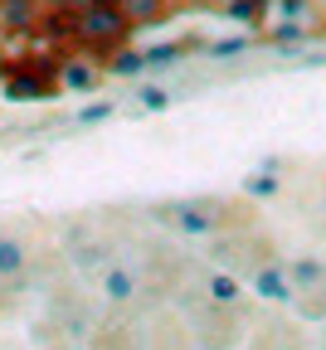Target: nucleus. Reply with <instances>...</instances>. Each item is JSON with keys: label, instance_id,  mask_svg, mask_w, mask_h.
<instances>
[{"label": "nucleus", "instance_id": "obj_23", "mask_svg": "<svg viewBox=\"0 0 326 350\" xmlns=\"http://www.w3.org/2000/svg\"><path fill=\"white\" fill-rule=\"evenodd\" d=\"M108 5H122V0H108Z\"/></svg>", "mask_w": 326, "mask_h": 350}, {"label": "nucleus", "instance_id": "obj_9", "mask_svg": "<svg viewBox=\"0 0 326 350\" xmlns=\"http://www.w3.org/2000/svg\"><path fill=\"white\" fill-rule=\"evenodd\" d=\"M253 292L263 301H292V278L283 268H258L253 273Z\"/></svg>", "mask_w": 326, "mask_h": 350}, {"label": "nucleus", "instance_id": "obj_16", "mask_svg": "<svg viewBox=\"0 0 326 350\" xmlns=\"http://www.w3.org/2000/svg\"><path fill=\"white\" fill-rule=\"evenodd\" d=\"M268 39H273V44H302V39H307V25H302V20H277V25L268 29Z\"/></svg>", "mask_w": 326, "mask_h": 350}, {"label": "nucleus", "instance_id": "obj_17", "mask_svg": "<svg viewBox=\"0 0 326 350\" xmlns=\"http://www.w3.org/2000/svg\"><path fill=\"white\" fill-rule=\"evenodd\" d=\"M108 117H117V103H88L73 122H78V126H92V122H108Z\"/></svg>", "mask_w": 326, "mask_h": 350}, {"label": "nucleus", "instance_id": "obj_5", "mask_svg": "<svg viewBox=\"0 0 326 350\" xmlns=\"http://www.w3.org/2000/svg\"><path fill=\"white\" fill-rule=\"evenodd\" d=\"M39 15H44V0H0V34L29 39L39 34Z\"/></svg>", "mask_w": 326, "mask_h": 350}, {"label": "nucleus", "instance_id": "obj_13", "mask_svg": "<svg viewBox=\"0 0 326 350\" xmlns=\"http://www.w3.org/2000/svg\"><path fill=\"white\" fill-rule=\"evenodd\" d=\"M288 278H292V287H321L326 282V268L316 258H297L292 268H288Z\"/></svg>", "mask_w": 326, "mask_h": 350}, {"label": "nucleus", "instance_id": "obj_14", "mask_svg": "<svg viewBox=\"0 0 326 350\" xmlns=\"http://www.w3.org/2000/svg\"><path fill=\"white\" fill-rule=\"evenodd\" d=\"M210 301H214V306H234V301H239V282L224 278V273H214V278H210Z\"/></svg>", "mask_w": 326, "mask_h": 350}, {"label": "nucleus", "instance_id": "obj_12", "mask_svg": "<svg viewBox=\"0 0 326 350\" xmlns=\"http://www.w3.org/2000/svg\"><path fill=\"white\" fill-rule=\"evenodd\" d=\"M185 49H190V44H151V49H142L147 73H156V68H175V64L185 59Z\"/></svg>", "mask_w": 326, "mask_h": 350}, {"label": "nucleus", "instance_id": "obj_20", "mask_svg": "<svg viewBox=\"0 0 326 350\" xmlns=\"http://www.w3.org/2000/svg\"><path fill=\"white\" fill-rule=\"evenodd\" d=\"M244 190H249V195H273V190H277V180L263 170V175H249V180H244Z\"/></svg>", "mask_w": 326, "mask_h": 350}, {"label": "nucleus", "instance_id": "obj_19", "mask_svg": "<svg viewBox=\"0 0 326 350\" xmlns=\"http://www.w3.org/2000/svg\"><path fill=\"white\" fill-rule=\"evenodd\" d=\"M103 258H108V248L88 243V248H78V253H73V268H103Z\"/></svg>", "mask_w": 326, "mask_h": 350}, {"label": "nucleus", "instance_id": "obj_21", "mask_svg": "<svg viewBox=\"0 0 326 350\" xmlns=\"http://www.w3.org/2000/svg\"><path fill=\"white\" fill-rule=\"evenodd\" d=\"M316 297H321V301H326V282H321V292H316Z\"/></svg>", "mask_w": 326, "mask_h": 350}, {"label": "nucleus", "instance_id": "obj_2", "mask_svg": "<svg viewBox=\"0 0 326 350\" xmlns=\"http://www.w3.org/2000/svg\"><path fill=\"white\" fill-rule=\"evenodd\" d=\"M5 73V103H44L59 93V59L49 54H34V59H15V64H0Z\"/></svg>", "mask_w": 326, "mask_h": 350}, {"label": "nucleus", "instance_id": "obj_4", "mask_svg": "<svg viewBox=\"0 0 326 350\" xmlns=\"http://www.w3.org/2000/svg\"><path fill=\"white\" fill-rule=\"evenodd\" d=\"M103 78H108L103 59H98V54H88V49L59 59V93H92V88H98Z\"/></svg>", "mask_w": 326, "mask_h": 350}, {"label": "nucleus", "instance_id": "obj_7", "mask_svg": "<svg viewBox=\"0 0 326 350\" xmlns=\"http://www.w3.org/2000/svg\"><path fill=\"white\" fill-rule=\"evenodd\" d=\"M39 34L49 39V44H73V49H78V10H68V5H44Z\"/></svg>", "mask_w": 326, "mask_h": 350}, {"label": "nucleus", "instance_id": "obj_18", "mask_svg": "<svg viewBox=\"0 0 326 350\" xmlns=\"http://www.w3.org/2000/svg\"><path fill=\"white\" fill-rule=\"evenodd\" d=\"M249 49V39H219V44H210V59H234V54H244Z\"/></svg>", "mask_w": 326, "mask_h": 350}, {"label": "nucleus", "instance_id": "obj_3", "mask_svg": "<svg viewBox=\"0 0 326 350\" xmlns=\"http://www.w3.org/2000/svg\"><path fill=\"white\" fill-rule=\"evenodd\" d=\"M156 219H161V224L166 229H175V234H219V224H224V219L210 209V204H195V200H180V204H156L151 209Z\"/></svg>", "mask_w": 326, "mask_h": 350}, {"label": "nucleus", "instance_id": "obj_6", "mask_svg": "<svg viewBox=\"0 0 326 350\" xmlns=\"http://www.w3.org/2000/svg\"><path fill=\"white\" fill-rule=\"evenodd\" d=\"M136 287H142V282H136V273L127 268V262H108L103 278H98V292H103L108 306H127L136 297Z\"/></svg>", "mask_w": 326, "mask_h": 350}, {"label": "nucleus", "instance_id": "obj_15", "mask_svg": "<svg viewBox=\"0 0 326 350\" xmlns=\"http://www.w3.org/2000/svg\"><path fill=\"white\" fill-rule=\"evenodd\" d=\"M136 103H142V112H166L175 98L166 93V88H156V83H142V93H136Z\"/></svg>", "mask_w": 326, "mask_h": 350}, {"label": "nucleus", "instance_id": "obj_22", "mask_svg": "<svg viewBox=\"0 0 326 350\" xmlns=\"http://www.w3.org/2000/svg\"><path fill=\"white\" fill-rule=\"evenodd\" d=\"M44 5H64V0H44Z\"/></svg>", "mask_w": 326, "mask_h": 350}, {"label": "nucleus", "instance_id": "obj_10", "mask_svg": "<svg viewBox=\"0 0 326 350\" xmlns=\"http://www.w3.org/2000/svg\"><path fill=\"white\" fill-rule=\"evenodd\" d=\"M103 68H108V78H142L147 73V59H142V49H112L108 59H103Z\"/></svg>", "mask_w": 326, "mask_h": 350}, {"label": "nucleus", "instance_id": "obj_8", "mask_svg": "<svg viewBox=\"0 0 326 350\" xmlns=\"http://www.w3.org/2000/svg\"><path fill=\"white\" fill-rule=\"evenodd\" d=\"M29 273V243L15 234H0V282H20Z\"/></svg>", "mask_w": 326, "mask_h": 350}, {"label": "nucleus", "instance_id": "obj_1", "mask_svg": "<svg viewBox=\"0 0 326 350\" xmlns=\"http://www.w3.org/2000/svg\"><path fill=\"white\" fill-rule=\"evenodd\" d=\"M136 34V25L127 20L122 5H108V0H92L88 10H78V49L108 59L112 49H122V44Z\"/></svg>", "mask_w": 326, "mask_h": 350}, {"label": "nucleus", "instance_id": "obj_11", "mask_svg": "<svg viewBox=\"0 0 326 350\" xmlns=\"http://www.w3.org/2000/svg\"><path fill=\"white\" fill-rule=\"evenodd\" d=\"M122 10H127V20H131L136 29H151V25L166 20L171 0H122Z\"/></svg>", "mask_w": 326, "mask_h": 350}]
</instances>
